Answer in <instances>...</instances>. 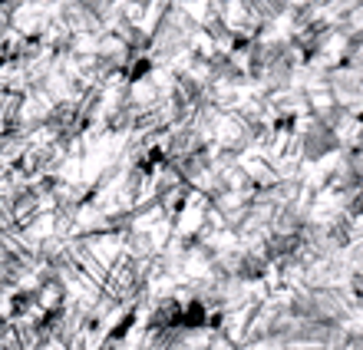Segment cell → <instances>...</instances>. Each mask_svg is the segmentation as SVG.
Here are the masks:
<instances>
[{"mask_svg":"<svg viewBox=\"0 0 363 350\" xmlns=\"http://www.w3.org/2000/svg\"><path fill=\"white\" fill-rule=\"evenodd\" d=\"M304 149H307V159H320V155H327L330 149H337L334 129L327 123H314L311 133H307V139H304Z\"/></svg>","mask_w":363,"mask_h":350,"instance_id":"obj_1","label":"cell"}]
</instances>
